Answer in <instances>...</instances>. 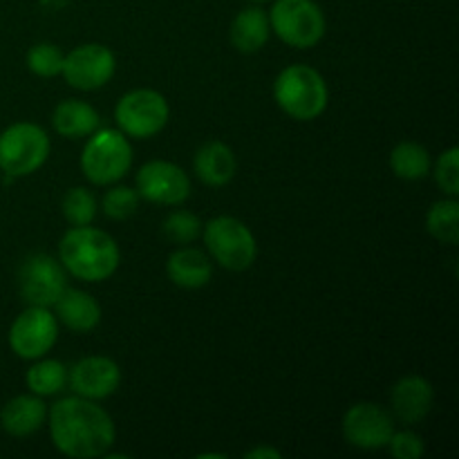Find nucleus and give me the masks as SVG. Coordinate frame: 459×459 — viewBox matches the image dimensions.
Returning <instances> with one entry per match:
<instances>
[{
    "label": "nucleus",
    "instance_id": "obj_1",
    "mask_svg": "<svg viewBox=\"0 0 459 459\" xmlns=\"http://www.w3.org/2000/svg\"><path fill=\"white\" fill-rule=\"evenodd\" d=\"M49 439L61 455L72 459L103 457L117 439V429L106 408L79 394L63 397L48 411Z\"/></svg>",
    "mask_w": 459,
    "mask_h": 459
},
{
    "label": "nucleus",
    "instance_id": "obj_2",
    "mask_svg": "<svg viewBox=\"0 0 459 459\" xmlns=\"http://www.w3.org/2000/svg\"><path fill=\"white\" fill-rule=\"evenodd\" d=\"M58 260L72 278L83 282H103L119 269L121 251L110 233L85 224L70 227L58 242Z\"/></svg>",
    "mask_w": 459,
    "mask_h": 459
},
{
    "label": "nucleus",
    "instance_id": "obj_3",
    "mask_svg": "<svg viewBox=\"0 0 459 459\" xmlns=\"http://www.w3.org/2000/svg\"><path fill=\"white\" fill-rule=\"evenodd\" d=\"M273 101L291 119L314 121L327 110L330 88L316 67L291 63L273 81Z\"/></svg>",
    "mask_w": 459,
    "mask_h": 459
},
{
    "label": "nucleus",
    "instance_id": "obj_4",
    "mask_svg": "<svg viewBox=\"0 0 459 459\" xmlns=\"http://www.w3.org/2000/svg\"><path fill=\"white\" fill-rule=\"evenodd\" d=\"M79 164L90 184L110 186L133 169V143L119 128H97L85 137Z\"/></svg>",
    "mask_w": 459,
    "mask_h": 459
},
{
    "label": "nucleus",
    "instance_id": "obj_5",
    "mask_svg": "<svg viewBox=\"0 0 459 459\" xmlns=\"http://www.w3.org/2000/svg\"><path fill=\"white\" fill-rule=\"evenodd\" d=\"M209 258L227 272H247L258 258V242L254 231L233 215H215L202 224Z\"/></svg>",
    "mask_w": 459,
    "mask_h": 459
},
{
    "label": "nucleus",
    "instance_id": "obj_6",
    "mask_svg": "<svg viewBox=\"0 0 459 459\" xmlns=\"http://www.w3.org/2000/svg\"><path fill=\"white\" fill-rule=\"evenodd\" d=\"M52 142L43 126L16 121L0 133V173L7 178H27L43 169L49 160Z\"/></svg>",
    "mask_w": 459,
    "mask_h": 459
},
{
    "label": "nucleus",
    "instance_id": "obj_7",
    "mask_svg": "<svg viewBox=\"0 0 459 459\" xmlns=\"http://www.w3.org/2000/svg\"><path fill=\"white\" fill-rule=\"evenodd\" d=\"M267 16L273 34L294 49L316 48L327 30L325 13L314 0H273Z\"/></svg>",
    "mask_w": 459,
    "mask_h": 459
},
{
    "label": "nucleus",
    "instance_id": "obj_8",
    "mask_svg": "<svg viewBox=\"0 0 459 459\" xmlns=\"http://www.w3.org/2000/svg\"><path fill=\"white\" fill-rule=\"evenodd\" d=\"M170 106L161 92L137 88L117 101L115 124L128 139H151L169 126Z\"/></svg>",
    "mask_w": 459,
    "mask_h": 459
},
{
    "label": "nucleus",
    "instance_id": "obj_9",
    "mask_svg": "<svg viewBox=\"0 0 459 459\" xmlns=\"http://www.w3.org/2000/svg\"><path fill=\"white\" fill-rule=\"evenodd\" d=\"M58 321L52 307H36L27 305L9 327V348L22 361H36L48 357L49 350L56 345Z\"/></svg>",
    "mask_w": 459,
    "mask_h": 459
},
{
    "label": "nucleus",
    "instance_id": "obj_10",
    "mask_svg": "<svg viewBox=\"0 0 459 459\" xmlns=\"http://www.w3.org/2000/svg\"><path fill=\"white\" fill-rule=\"evenodd\" d=\"M117 72V56L108 45L83 43L63 58L61 76L67 85L81 92H94L106 88Z\"/></svg>",
    "mask_w": 459,
    "mask_h": 459
},
{
    "label": "nucleus",
    "instance_id": "obj_11",
    "mask_svg": "<svg viewBox=\"0 0 459 459\" xmlns=\"http://www.w3.org/2000/svg\"><path fill=\"white\" fill-rule=\"evenodd\" d=\"M67 287V272L61 260L49 254H31L18 269V291L27 305L52 307Z\"/></svg>",
    "mask_w": 459,
    "mask_h": 459
},
{
    "label": "nucleus",
    "instance_id": "obj_12",
    "mask_svg": "<svg viewBox=\"0 0 459 459\" xmlns=\"http://www.w3.org/2000/svg\"><path fill=\"white\" fill-rule=\"evenodd\" d=\"M341 433L345 442L359 451H381L394 433L393 412L375 402H359L345 411Z\"/></svg>",
    "mask_w": 459,
    "mask_h": 459
},
{
    "label": "nucleus",
    "instance_id": "obj_13",
    "mask_svg": "<svg viewBox=\"0 0 459 459\" xmlns=\"http://www.w3.org/2000/svg\"><path fill=\"white\" fill-rule=\"evenodd\" d=\"M137 193L142 200L160 206H182L191 197V178L179 164L151 160L137 170Z\"/></svg>",
    "mask_w": 459,
    "mask_h": 459
},
{
    "label": "nucleus",
    "instance_id": "obj_14",
    "mask_svg": "<svg viewBox=\"0 0 459 459\" xmlns=\"http://www.w3.org/2000/svg\"><path fill=\"white\" fill-rule=\"evenodd\" d=\"M67 385L79 397L103 402L119 390L121 368L115 359L103 354L83 357L67 370Z\"/></svg>",
    "mask_w": 459,
    "mask_h": 459
},
{
    "label": "nucleus",
    "instance_id": "obj_15",
    "mask_svg": "<svg viewBox=\"0 0 459 459\" xmlns=\"http://www.w3.org/2000/svg\"><path fill=\"white\" fill-rule=\"evenodd\" d=\"M435 388L426 377L406 375L390 388V408L402 424H420L430 415Z\"/></svg>",
    "mask_w": 459,
    "mask_h": 459
},
{
    "label": "nucleus",
    "instance_id": "obj_16",
    "mask_svg": "<svg viewBox=\"0 0 459 459\" xmlns=\"http://www.w3.org/2000/svg\"><path fill=\"white\" fill-rule=\"evenodd\" d=\"M166 276L179 290H202L213 278V264L206 251L182 245L166 258Z\"/></svg>",
    "mask_w": 459,
    "mask_h": 459
},
{
    "label": "nucleus",
    "instance_id": "obj_17",
    "mask_svg": "<svg viewBox=\"0 0 459 459\" xmlns=\"http://www.w3.org/2000/svg\"><path fill=\"white\" fill-rule=\"evenodd\" d=\"M48 411L45 399L39 394H16L0 411V426L12 437H30L45 426Z\"/></svg>",
    "mask_w": 459,
    "mask_h": 459
},
{
    "label": "nucleus",
    "instance_id": "obj_18",
    "mask_svg": "<svg viewBox=\"0 0 459 459\" xmlns=\"http://www.w3.org/2000/svg\"><path fill=\"white\" fill-rule=\"evenodd\" d=\"M193 170H195L197 179L211 188H222L236 178L238 173V160L236 152L229 143L213 139L197 148L195 157H193Z\"/></svg>",
    "mask_w": 459,
    "mask_h": 459
},
{
    "label": "nucleus",
    "instance_id": "obj_19",
    "mask_svg": "<svg viewBox=\"0 0 459 459\" xmlns=\"http://www.w3.org/2000/svg\"><path fill=\"white\" fill-rule=\"evenodd\" d=\"M52 307L56 321L76 334H88V332L97 330L103 316L101 305L92 294L83 290H70V287H65V291L58 296Z\"/></svg>",
    "mask_w": 459,
    "mask_h": 459
},
{
    "label": "nucleus",
    "instance_id": "obj_20",
    "mask_svg": "<svg viewBox=\"0 0 459 459\" xmlns=\"http://www.w3.org/2000/svg\"><path fill=\"white\" fill-rule=\"evenodd\" d=\"M272 36V25H269L267 12L263 7L251 4V7L240 9L233 16L231 27H229V39L231 45L240 54H255L267 45Z\"/></svg>",
    "mask_w": 459,
    "mask_h": 459
},
{
    "label": "nucleus",
    "instance_id": "obj_21",
    "mask_svg": "<svg viewBox=\"0 0 459 459\" xmlns=\"http://www.w3.org/2000/svg\"><path fill=\"white\" fill-rule=\"evenodd\" d=\"M52 128L58 137L85 139L101 128V117L94 106L81 99H63L52 112Z\"/></svg>",
    "mask_w": 459,
    "mask_h": 459
},
{
    "label": "nucleus",
    "instance_id": "obj_22",
    "mask_svg": "<svg viewBox=\"0 0 459 459\" xmlns=\"http://www.w3.org/2000/svg\"><path fill=\"white\" fill-rule=\"evenodd\" d=\"M390 170L394 178L403 179V182H420V179L429 178L430 166V152L424 143L420 142H399L397 146L390 151L388 157Z\"/></svg>",
    "mask_w": 459,
    "mask_h": 459
},
{
    "label": "nucleus",
    "instance_id": "obj_23",
    "mask_svg": "<svg viewBox=\"0 0 459 459\" xmlns=\"http://www.w3.org/2000/svg\"><path fill=\"white\" fill-rule=\"evenodd\" d=\"M25 384L30 393L39 394V397H54L65 390L67 368L58 359L40 357L25 372Z\"/></svg>",
    "mask_w": 459,
    "mask_h": 459
},
{
    "label": "nucleus",
    "instance_id": "obj_24",
    "mask_svg": "<svg viewBox=\"0 0 459 459\" xmlns=\"http://www.w3.org/2000/svg\"><path fill=\"white\" fill-rule=\"evenodd\" d=\"M426 231L442 245L459 242V202L457 197L437 200L426 213Z\"/></svg>",
    "mask_w": 459,
    "mask_h": 459
},
{
    "label": "nucleus",
    "instance_id": "obj_25",
    "mask_svg": "<svg viewBox=\"0 0 459 459\" xmlns=\"http://www.w3.org/2000/svg\"><path fill=\"white\" fill-rule=\"evenodd\" d=\"M63 218L70 222V227H85L92 224L99 213V200L90 188L74 186L65 193L61 202Z\"/></svg>",
    "mask_w": 459,
    "mask_h": 459
},
{
    "label": "nucleus",
    "instance_id": "obj_26",
    "mask_svg": "<svg viewBox=\"0 0 459 459\" xmlns=\"http://www.w3.org/2000/svg\"><path fill=\"white\" fill-rule=\"evenodd\" d=\"M139 193L137 188L126 186V184H110L108 191L101 197V211L106 218L115 220V222H124L130 220L139 209Z\"/></svg>",
    "mask_w": 459,
    "mask_h": 459
},
{
    "label": "nucleus",
    "instance_id": "obj_27",
    "mask_svg": "<svg viewBox=\"0 0 459 459\" xmlns=\"http://www.w3.org/2000/svg\"><path fill=\"white\" fill-rule=\"evenodd\" d=\"M161 233L173 245H191L202 236V220L191 211H173V213L166 215L164 224H161Z\"/></svg>",
    "mask_w": 459,
    "mask_h": 459
},
{
    "label": "nucleus",
    "instance_id": "obj_28",
    "mask_svg": "<svg viewBox=\"0 0 459 459\" xmlns=\"http://www.w3.org/2000/svg\"><path fill=\"white\" fill-rule=\"evenodd\" d=\"M63 58H65V54H63V49L58 45L36 43L27 52L25 63L31 74L40 76V79H54V76L61 74Z\"/></svg>",
    "mask_w": 459,
    "mask_h": 459
},
{
    "label": "nucleus",
    "instance_id": "obj_29",
    "mask_svg": "<svg viewBox=\"0 0 459 459\" xmlns=\"http://www.w3.org/2000/svg\"><path fill=\"white\" fill-rule=\"evenodd\" d=\"M430 175L435 178V184L442 188L446 197L459 195V148L451 146L437 157L433 166H430Z\"/></svg>",
    "mask_w": 459,
    "mask_h": 459
},
{
    "label": "nucleus",
    "instance_id": "obj_30",
    "mask_svg": "<svg viewBox=\"0 0 459 459\" xmlns=\"http://www.w3.org/2000/svg\"><path fill=\"white\" fill-rule=\"evenodd\" d=\"M390 455L394 459H420L426 453V444L415 430H394L388 446Z\"/></svg>",
    "mask_w": 459,
    "mask_h": 459
},
{
    "label": "nucleus",
    "instance_id": "obj_31",
    "mask_svg": "<svg viewBox=\"0 0 459 459\" xmlns=\"http://www.w3.org/2000/svg\"><path fill=\"white\" fill-rule=\"evenodd\" d=\"M247 459H281L282 453L273 446H255L245 453Z\"/></svg>",
    "mask_w": 459,
    "mask_h": 459
},
{
    "label": "nucleus",
    "instance_id": "obj_32",
    "mask_svg": "<svg viewBox=\"0 0 459 459\" xmlns=\"http://www.w3.org/2000/svg\"><path fill=\"white\" fill-rule=\"evenodd\" d=\"M72 0H39V4L43 9H48V12H58V9L67 7Z\"/></svg>",
    "mask_w": 459,
    "mask_h": 459
},
{
    "label": "nucleus",
    "instance_id": "obj_33",
    "mask_svg": "<svg viewBox=\"0 0 459 459\" xmlns=\"http://www.w3.org/2000/svg\"><path fill=\"white\" fill-rule=\"evenodd\" d=\"M251 3H269V0H251Z\"/></svg>",
    "mask_w": 459,
    "mask_h": 459
}]
</instances>
